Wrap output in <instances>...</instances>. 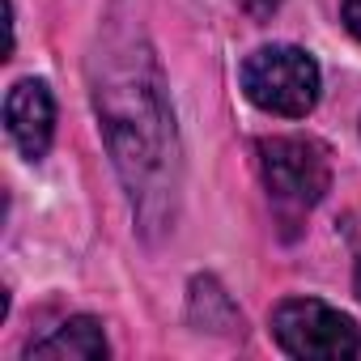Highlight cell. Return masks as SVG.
Returning a JSON list of instances; mask_svg holds the SVG:
<instances>
[{"mask_svg":"<svg viewBox=\"0 0 361 361\" xmlns=\"http://www.w3.org/2000/svg\"><path fill=\"white\" fill-rule=\"evenodd\" d=\"M353 289H357V298H361V259H357V272H353Z\"/></svg>","mask_w":361,"mask_h":361,"instance_id":"cell-8","label":"cell"},{"mask_svg":"<svg viewBox=\"0 0 361 361\" xmlns=\"http://www.w3.org/2000/svg\"><path fill=\"white\" fill-rule=\"evenodd\" d=\"M340 22H344V30L361 43V0H344V5H340Z\"/></svg>","mask_w":361,"mask_h":361,"instance_id":"cell-7","label":"cell"},{"mask_svg":"<svg viewBox=\"0 0 361 361\" xmlns=\"http://www.w3.org/2000/svg\"><path fill=\"white\" fill-rule=\"evenodd\" d=\"M94 64L102 77L94 81V102L102 119V136L115 153V166L132 192V204L145 221H153V204H170L174 196V115L161 98V77L149 51H98Z\"/></svg>","mask_w":361,"mask_h":361,"instance_id":"cell-1","label":"cell"},{"mask_svg":"<svg viewBox=\"0 0 361 361\" xmlns=\"http://www.w3.org/2000/svg\"><path fill=\"white\" fill-rule=\"evenodd\" d=\"M5 128L22 157H30V161L47 157L51 136H56V98H51L47 81L26 77L5 94Z\"/></svg>","mask_w":361,"mask_h":361,"instance_id":"cell-5","label":"cell"},{"mask_svg":"<svg viewBox=\"0 0 361 361\" xmlns=\"http://www.w3.org/2000/svg\"><path fill=\"white\" fill-rule=\"evenodd\" d=\"M259 174H264L268 196L289 213L314 209L331 188L327 149L310 136H268V140H259Z\"/></svg>","mask_w":361,"mask_h":361,"instance_id":"cell-4","label":"cell"},{"mask_svg":"<svg viewBox=\"0 0 361 361\" xmlns=\"http://www.w3.org/2000/svg\"><path fill=\"white\" fill-rule=\"evenodd\" d=\"M319 90H323V73L314 56L302 47L272 43L243 60V94L268 115L302 119L319 106Z\"/></svg>","mask_w":361,"mask_h":361,"instance_id":"cell-2","label":"cell"},{"mask_svg":"<svg viewBox=\"0 0 361 361\" xmlns=\"http://www.w3.org/2000/svg\"><path fill=\"white\" fill-rule=\"evenodd\" d=\"M272 336L302 361H348L361 353L357 323L319 298H285L272 310Z\"/></svg>","mask_w":361,"mask_h":361,"instance_id":"cell-3","label":"cell"},{"mask_svg":"<svg viewBox=\"0 0 361 361\" xmlns=\"http://www.w3.org/2000/svg\"><path fill=\"white\" fill-rule=\"evenodd\" d=\"M106 353H111L106 331L90 314H77V319L60 323L51 336L30 344V357H39V361H102Z\"/></svg>","mask_w":361,"mask_h":361,"instance_id":"cell-6","label":"cell"}]
</instances>
